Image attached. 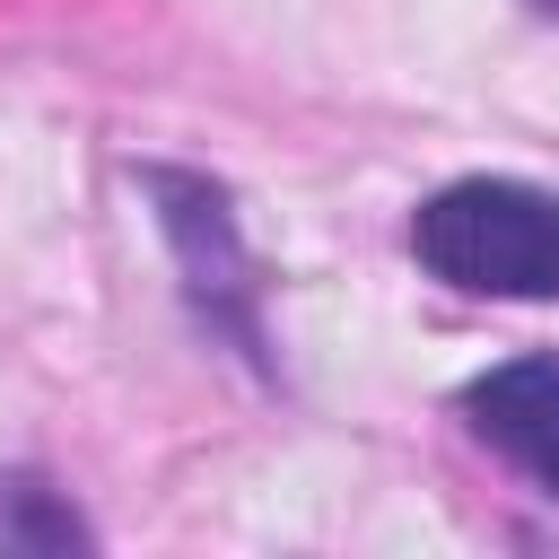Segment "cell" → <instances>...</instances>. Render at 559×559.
<instances>
[{
    "label": "cell",
    "instance_id": "1",
    "mask_svg": "<svg viewBox=\"0 0 559 559\" xmlns=\"http://www.w3.org/2000/svg\"><path fill=\"white\" fill-rule=\"evenodd\" d=\"M411 253L428 280L463 297H559V192L507 183V175H463L419 201Z\"/></svg>",
    "mask_w": 559,
    "mask_h": 559
},
{
    "label": "cell",
    "instance_id": "2",
    "mask_svg": "<svg viewBox=\"0 0 559 559\" xmlns=\"http://www.w3.org/2000/svg\"><path fill=\"white\" fill-rule=\"evenodd\" d=\"M472 428L559 498V358H507L463 393Z\"/></svg>",
    "mask_w": 559,
    "mask_h": 559
},
{
    "label": "cell",
    "instance_id": "3",
    "mask_svg": "<svg viewBox=\"0 0 559 559\" xmlns=\"http://www.w3.org/2000/svg\"><path fill=\"white\" fill-rule=\"evenodd\" d=\"M148 192L166 201V236L183 245V271H192V297L210 306L218 297V323L236 341H253L245 323V253H236V227H227V201L192 175H148Z\"/></svg>",
    "mask_w": 559,
    "mask_h": 559
},
{
    "label": "cell",
    "instance_id": "4",
    "mask_svg": "<svg viewBox=\"0 0 559 559\" xmlns=\"http://www.w3.org/2000/svg\"><path fill=\"white\" fill-rule=\"evenodd\" d=\"M9 507H17V515H0V542H87V533H79V515L44 507V489H35V480H9Z\"/></svg>",
    "mask_w": 559,
    "mask_h": 559
},
{
    "label": "cell",
    "instance_id": "5",
    "mask_svg": "<svg viewBox=\"0 0 559 559\" xmlns=\"http://www.w3.org/2000/svg\"><path fill=\"white\" fill-rule=\"evenodd\" d=\"M533 9H542V17H559V0H533Z\"/></svg>",
    "mask_w": 559,
    "mask_h": 559
}]
</instances>
